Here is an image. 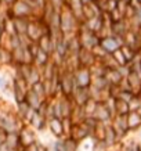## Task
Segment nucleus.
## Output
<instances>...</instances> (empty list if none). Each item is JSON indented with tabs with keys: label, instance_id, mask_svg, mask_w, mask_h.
Masks as SVG:
<instances>
[{
	"label": "nucleus",
	"instance_id": "f257e3e1",
	"mask_svg": "<svg viewBox=\"0 0 141 151\" xmlns=\"http://www.w3.org/2000/svg\"><path fill=\"white\" fill-rule=\"evenodd\" d=\"M102 45H105V47H107V50H116L118 49V40H115V39H112V37H108V39H105L104 42H102Z\"/></svg>",
	"mask_w": 141,
	"mask_h": 151
},
{
	"label": "nucleus",
	"instance_id": "f03ea898",
	"mask_svg": "<svg viewBox=\"0 0 141 151\" xmlns=\"http://www.w3.org/2000/svg\"><path fill=\"white\" fill-rule=\"evenodd\" d=\"M87 1H89V0H82V3H83V4H86Z\"/></svg>",
	"mask_w": 141,
	"mask_h": 151
}]
</instances>
